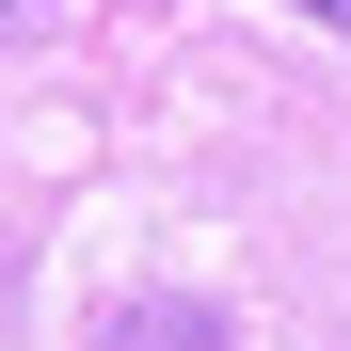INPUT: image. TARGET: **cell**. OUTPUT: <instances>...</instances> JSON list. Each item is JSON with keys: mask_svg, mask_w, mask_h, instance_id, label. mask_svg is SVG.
I'll list each match as a JSON object with an SVG mask.
<instances>
[{"mask_svg": "<svg viewBox=\"0 0 351 351\" xmlns=\"http://www.w3.org/2000/svg\"><path fill=\"white\" fill-rule=\"evenodd\" d=\"M287 16H319V32H351V0H287Z\"/></svg>", "mask_w": 351, "mask_h": 351, "instance_id": "2", "label": "cell"}, {"mask_svg": "<svg viewBox=\"0 0 351 351\" xmlns=\"http://www.w3.org/2000/svg\"><path fill=\"white\" fill-rule=\"evenodd\" d=\"M0 16H48V0H0Z\"/></svg>", "mask_w": 351, "mask_h": 351, "instance_id": "3", "label": "cell"}, {"mask_svg": "<svg viewBox=\"0 0 351 351\" xmlns=\"http://www.w3.org/2000/svg\"><path fill=\"white\" fill-rule=\"evenodd\" d=\"M112 351H240V335H223L208 304H176V287H144V304L112 319Z\"/></svg>", "mask_w": 351, "mask_h": 351, "instance_id": "1", "label": "cell"}]
</instances>
